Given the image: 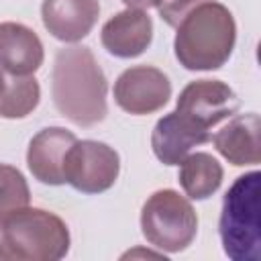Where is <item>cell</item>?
Listing matches in <instances>:
<instances>
[{"mask_svg": "<svg viewBox=\"0 0 261 261\" xmlns=\"http://www.w3.org/2000/svg\"><path fill=\"white\" fill-rule=\"evenodd\" d=\"M53 102L80 126H92L106 116V77L88 47H65L55 55Z\"/></svg>", "mask_w": 261, "mask_h": 261, "instance_id": "obj_1", "label": "cell"}, {"mask_svg": "<svg viewBox=\"0 0 261 261\" xmlns=\"http://www.w3.org/2000/svg\"><path fill=\"white\" fill-rule=\"evenodd\" d=\"M69 249L65 222L43 208H18L0 216L2 261H57Z\"/></svg>", "mask_w": 261, "mask_h": 261, "instance_id": "obj_2", "label": "cell"}, {"mask_svg": "<svg viewBox=\"0 0 261 261\" xmlns=\"http://www.w3.org/2000/svg\"><path fill=\"white\" fill-rule=\"evenodd\" d=\"M175 35V57L186 69H218L234 47V20L226 6L206 2L192 10Z\"/></svg>", "mask_w": 261, "mask_h": 261, "instance_id": "obj_3", "label": "cell"}, {"mask_svg": "<svg viewBox=\"0 0 261 261\" xmlns=\"http://www.w3.org/2000/svg\"><path fill=\"white\" fill-rule=\"evenodd\" d=\"M259 171L239 175L222 200L220 241L232 261L261 259L259 230Z\"/></svg>", "mask_w": 261, "mask_h": 261, "instance_id": "obj_4", "label": "cell"}, {"mask_svg": "<svg viewBox=\"0 0 261 261\" xmlns=\"http://www.w3.org/2000/svg\"><path fill=\"white\" fill-rule=\"evenodd\" d=\"M141 228L153 247L177 253L194 241L198 216L184 196L173 190H159L143 206Z\"/></svg>", "mask_w": 261, "mask_h": 261, "instance_id": "obj_5", "label": "cell"}, {"mask_svg": "<svg viewBox=\"0 0 261 261\" xmlns=\"http://www.w3.org/2000/svg\"><path fill=\"white\" fill-rule=\"evenodd\" d=\"M120 169L118 153L106 143L75 141L65 155V181L84 194H100L114 186Z\"/></svg>", "mask_w": 261, "mask_h": 261, "instance_id": "obj_6", "label": "cell"}, {"mask_svg": "<svg viewBox=\"0 0 261 261\" xmlns=\"http://www.w3.org/2000/svg\"><path fill=\"white\" fill-rule=\"evenodd\" d=\"M171 84L167 75L151 65H139L122 71L114 84L116 104L130 114H151L167 104Z\"/></svg>", "mask_w": 261, "mask_h": 261, "instance_id": "obj_7", "label": "cell"}, {"mask_svg": "<svg viewBox=\"0 0 261 261\" xmlns=\"http://www.w3.org/2000/svg\"><path fill=\"white\" fill-rule=\"evenodd\" d=\"M239 104L237 94L226 84L218 80H198L181 90L175 112L208 130L220 120L232 116L239 110Z\"/></svg>", "mask_w": 261, "mask_h": 261, "instance_id": "obj_8", "label": "cell"}, {"mask_svg": "<svg viewBox=\"0 0 261 261\" xmlns=\"http://www.w3.org/2000/svg\"><path fill=\"white\" fill-rule=\"evenodd\" d=\"M208 141V130L179 112H169L159 118L151 135L153 153L165 165H179L194 147Z\"/></svg>", "mask_w": 261, "mask_h": 261, "instance_id": "obj_9", "label": "cell"}, {"mask_svg": "<svg viewBox=\"0 0 261 261\" xmlns=\"http://www.w3.org/2000/svg\"><path fill=\"white\" fill-rule=\"evenodd\" d=\"M75 141L77 139L73 137V133L61 126H51L37 133L31 139L27 151V163L31 173L43 184L61 186L65 181V155Z\"/></svg>", "mask_w": 261, "mask_h": 261, "instance_id": "obj_10", "label": "cell"}, {"mask_svg": "<svg viewBox=\"0 0 261 261\" xmlns=\"http://www.w3.org/2000/svg\"><path fill=\"white\" fill-rule=\"evenodd\" d=\"M98 14V0H43L41 6L45 29L65 43L84 39L96 24Z\"/></svg>", "mask_w": 261, "mask_h": 261, "instance_id": "obj_11", "label": "cell"}, {"mask_svg": "<svg viewBox=\"0 0 261 261\" xmlns=\"http://www.w3.org/2000/svg\"><path fill=\"white\" fill-rule=\"evenodd\" d=\"M153 37V22L145 10L126 8L102 27V45L108 53L130 59L141 55Z\"/></svg>", "mask_w": 261, "mask_h": 261, "instance_id": "obj_12", "label": "cell"}, {"mask_svg": "<svg viewBox=\"0 0 261 261\" xmlns=\"http://www.w3.org/2000/svg\"><path fill=\"white\" fill-rule=\"evenodd\" d=\"M41 63V39L24 24L0 22V65L10 75H31Z\"/></svg>", "mask_w": 261, "mask_h": 261, "instance_id": "obj_13", "label": "cell"}, {"mask_svg": "<svg viewBox=\"0 0 261 261\" xmlns=\"http://www.w3.org/2000/svg\"><path fill=\"white\" fill-rule=\"evenodd\" d=\"M259 116L255 112L232 118L214 135V147L232 165H257L261 161Z\"/></svg>", "mask_w": 261, "mask_h": 261, "instance_id": "obj_14", "label": "cell"}, {"mask_svg": "<svg viewBox=\"0 0 261 261\" xmlns=\"http://www.w3.org/2000/svg\"><path fill=\"white\" fill-rule=\"evenodd\" d=\"M222 181L220 163L208 153L186 155L179 167V184L192 200H204L212 196Z\"/></svg>", "mask_w": 261, "mask_h": 261, "instance_id": "obj_15", "label": "cell"}, {"mask_svg": "<svg viewBox=\"0 0 261 261\" xmlns=\"http://www.w3.org/2000/svg\"><path fill=\"white\" fill-rule=\"evenodd\" d=\"M41 88L31 75H12L4 84L0 94V116L4 118H22L33 112L39 104Z\"/></svg>", "mask_w": 261, "mask_h": 261, "instance_id": "obj_16", "label": "cell"}, {"mask_svg": "<svg viewBox=\"0 0 261 261\" xmlns=\"http://www.w3.org/2000/svg\"><path fill=\"white\" fill-rule=\"evenodd\" d=\"M31 192L22 173L12 165L0 163V216L29 206Z\"/></svg>", "mask_w": 261, "mask_h": 261, "instance_id": "obj_17", "label": "cell"}, {"mask_svg": "<svg viewBox=\"0 0 261 261\" xmlns=\"http://www.w3.org/2000/svg\"><path fill=\"white\" fill-rule=\"evenodd\" d=\"M206 2H212V0H159L157 10L169 27H177L192 10H196Z\"/></svg>", "mask_w": 261, "mask_h": 261, "instance_id": "obj_18", "label": "cell"}, {"mask_svg": "<svg viewBox=\"0 0 261 261\" xmlns=\"http://www.w3.org/2000/svg\"><path fill=\"white\" fill-rule=\"evenodd\" d=\"M128 8H137V10H145V8H151V6H157L159 0H122Z\"/></svg>", "mask_w": 261, "mask_h": 261, "instance_id": "obj_19", "label": "cell"}, {"mask_svg": "<svg viewBox=\"0 0 261 261\" xmlns=\"http://www.w3.org/2000/svg\"><path fill=\"white\" fill-rule=\"evenodd\" d=\"M4 84H6V80H4V75H2V71H0V94H2V90H4Z\"/></svg>", "mask_w": 261, "mask_h": 261, "instance_id": "obj_20", "label": "cell"}]
</instances>
